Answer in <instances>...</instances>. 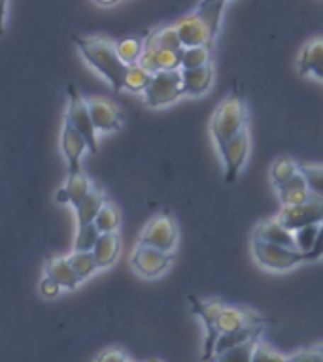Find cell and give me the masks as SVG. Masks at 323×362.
Returning a JSON list of instances; mask_svg holds the SVG:
<instances>
[{
  "label": "cell",
  "instance_id": "12",
  "mask_svg": "<svg viewBox=\"0 0 323 362\" xmlns=\"http://www.w3.org/2000/svg\"><path fill=\"white\" fill-rule=\"evenodd\" d=\"M87 106H89L91 119H93V124H95L96 130L113 132V130L121 129L125 115L113 102H110L104 96H93V98L87 100Z\"/></svg>",
  "mask_w": 323,
  "mask_h": 362
},
{
  "label": "cell",
  "instance_id": "46",
  "mask_svg": "<svg viewBox=\"0 0 323 362\" xmlns=\"http://www.w3.org/2000/svg\"><path fill=\"white\" fill-rule=\"evenodd\" d=\"M127 362H132V361H129V358H127Z\"/></svg>",
  "mask_w": 323,
  "mask_h": 362
},
{
  "label": "cell",
  "instance_id": "24",
  "mask_svg": "<svg viewBox=\"0 0 323 362\" xmlns=\"http://www.w3.org/2000/svg\"><path fill=\"white\" fill-rule=\"evenodd\" d=\"M319 62H323V38L312 40L302 47L299 55V74H312Z\"/></svg>",
  "mask_w": 323,
  "mask_h": 362
},
{
  "label": "cell",
  "instance_id": "19",
  "mask_svg": "<svg viewBox=\"0 0 323 362\" xmlns=\"http://www.w3.org/2000/svg\"><path fill=\"white\" fill-rule=\"evenodd\" d=\"M278 191V197H280V202H282V208L285 206H300V204H305L308 198H310L312 192L308 191V185H306L305 175L297 174L293 180H289L288 183Z\"/></svg>",
  "mask_w": 323,
  "mask_h": 362
},
{
  "label": "cell",
  "instance_id": "34",
  "mask_svg": "<svg viewBox=\"0 0 323 362\" xmlns=\"http://www.w3.org/2000/svg\"><path fill=\"white\" fill-rule=\"evenodd\" d=\"M98 238H101V232L95 226V223L79 226L78 236H76V242H74V251H93Z\"/></svg>",
  "mask_w": 323,
  "mask_h": 362
},
{
  "label": "cell",
  "instance_id": "33",
  "mask_svg": "<svg viewBox=\"0 0 323 362\" xmlns=\"http://www.w3.org/2000/svg\"><path fill=\"white\" fill-rule=\"evenodd\" d=\"M149 38L157 44V47H163V49H183L176 27H164L161 30H153V33H149Z\"/></svg>",
  "mask_w": 323,
  "mask_h": 362
},
{
  "label": "cell",
  "instance_id": "29",
  "mask_svg": "<svg viewBox=\"0 0 323 362\" xmlns=\"http://www.w3.org/2000/svg\"><path fill=\"white\" fill-rule=\"evenodd\" d=\"M95 226L98 228L101 234L115 232V228L119 226V211L115 209V206H112L110 202L104 204L101 208V211H98V215H96Z\"/></svg>",
  "mask_w": 323,
  "mask_h": 362
},
{
  "label": "cell",
  "instance_id": "2",
  "mask_svg": "<svg viewBox=\"0 0 323 362\" xmlns=\"http://www.w3.org/2000/svg\"><path fill=\"white\" fill-rule=\"evenodd\" d=\"M248 113L244 106L242 90L238 85L221 100V104L215 107L212 121H210V132L214 136L215 146L220 147L227 140H231L232 136L242 132L246 129Z\"/></svg>",
  "mask_w": 323,
  "mask_h": 362
},
{
  "label": "cell",
  "instance_id": "38",
  "mask_svg": "<svg viewBox=\"0 0 323 362\" xmlns=\"http://www.w3.org/2000/svg\"><path fill=\"white\" fill-rule=\"evenodd\" d=\"M59 291H61V287H59L51 277L45 276L44 279L40 281V293H42V296H45V298H55L57 294H59Z\"/></svg>",
  "mask_w": 323,
  "mask_h": 362
},
{
  "label": "cell",
  "instance_id": "41",
  "mask_svg": "<svg viewBox=\"0 0 323 362\" xmlns=\"http://www.w3.org/2000/svg\"><path fill=\"white\" fill-rule=\"evenodd\" d=\"M6 8H8V0H0V36L4 34V27H6Z\"/></svg>",
  "mask_w": 323,
  "mask_h": 362
},
{
  "label": "cell",
  "instance_id": "28",
  "mask_svg": "<svg viewBox=\"0 0 323 362\" xmlns=\"http://www.w3.org/2000/svg\"><path fill=\"white\" fill-rule=\"evenodd\" d=\"M115 49H118L119 59H121L127 66H132V64H138V61H140L142 51H144V40L125 38L121 40L119 44H115Z\"/></svg>",
  "mask_w": 323,
  "mask_h": 362
},
{
  "label": "cell",
  "instance_id": "20",
  "mask_svg": "<svg viewBox=\"0 0 323 362\" xmlns=\"http://www.w3.org/2000/svg\"><path fill=\"white\" fill-rule=\"evenodd\" d=\"M119 249H121V242H119V236L115 232L101 234L98 242H96L95 247H93V255H95L98 268H108V266H112L113 262H115V259H118Z\"/></svg>",
  "mask_w": 323,
  "mask_h": 362
},
{
  "label": "cell",
  "instance_id": "40",
  "mask_svg": "<svg viewBox=\"0 0 323 362\" xmlns=\"http://www.w3.org/2000/svg\"><path fill=\"white\" fill-rule=\"evenodd\" d=\"M323 257V223L319 225V230H317L316 236V243H314V247L308 255H306V260H317Z\"/></svg>",
  "mask_w": 323,
  "mask_h": 362
},
{
  "label": "cell",
  "instance_id": "4",
  "mask_svg": "<svg viewBox=\"0 0 323 362\" xmlns=\"http://www.w3.org/2000/svg\"><path fill=\"white\" fill-rule=\"evenodd\" d=\"M67 121L72 124L74 129L78 130L79 134L84 136L87 141V149L91 153L98 151V141H96V129L91 119V112L84 96L79 95V90L74 85H68V110H67Z\"/></svg>",
  "mask_w": 323,
  "mask_h": 362
},
{
  "label": "cell",
  "instance_id": "26",
  "mask_svg": "<svg viewBox=\"0 0 323 362\" xmlns=\"http://www.w3.org/2000/svg\"><path fill=\"white\" fill-rule=\"evenodd\" d=\"M70 266L76 272V276L79 277V281H85V279H89L96 270H98V264H96V259L93 251H74L70 257Z\"/></svg>",
  "mask_w": 323,
  "mask_h": 362
},
{
  "label": "cell",
  "instance_id": "18",
  "mask_svg": "<svg viewBox=\"0 0 323 362\" xmlns=\"http://www.w3.org/2000/svg\"><path fill=\"white\" fill-rule=\"evenodd\" d=\"M93 185H91L89 177L84 172H76V174H68V180L62 189L57 192V202L59 204H72L74 208L84 200L91 192Z\"/></svg>",
  "mask_w": 323,
  "mask_h": 362
},
{
  "label": "cell",
  "instance_id": "16",
  "mask_svg": "<svg viewBox=\"0 0 323 362\" xmlns=\"http://www.w3.org/2000/svg\"><path fill=\"white\" fill-rule=\"evenodd\" d=\"M212 83H214V70H212L210 64L200 68L181 70V89H183V95L200 96L204 93H208Z\"/></svg>",
  "mask_w": 323,
  "mask_h": 362
},
{
  "label": "cell",
  "instance_id": "3",
  "mask_svg": "<svg viewBox=\"0 0 323 362\" xmlns=\"http://www.w3.org/2000/svg\"><path fill=\"white\" fill-rule=\"evenodd\" d=\"M251 253H254L255 260L259 262V266L272 272H283L293 268V266L300 264L306 257L299 253L297 249L283 247V245H276V243L259 242V240H251Z\"/></svg>",
  "mask_w": 323,
  "mask_h": 362
},
{
  "label": "cell",
  "instance_id": "35",
  "mask_svg": "<svg viewBox=\"0 0 323 362\" xmlns=\"http://www.w3.org/2000/svg\"><path fill=\"white\" fill-rule=\"evenodd\" d=\"M300 174L305 175L308 191L316 197H323V166L300 164Z\"/></svg>",
  "mask_w": 323,
  "mask_h": 362
},
{
  "label": "cell",
  "instance_id": "25",
  "mask_svg": "<svg viewBox=\"0 0 323 362\" xmlns=\"http://www.w3.org/2000/svg\"><path fill=\"white\" fill-rule=\"evenodd\" d=\"M300 172V166L295 163L293 158L289 157H280L276 158L271 166V181L272 185L280 189L288 183L289 180H293L295 175Z\"/></svg>",
  "mask_w": 323,
  "mask_h": 362
},
{
  "label": "cell",
  "instance_id": "37",
  "mask_svg": "<svg viewBox=\"0 0 323 362\" xmlns=\"http://www.w3.org/2000/svg\"><path fill=\"white\" fill-rule=\"evenodd\" d=\"M289 362H323V358L319 349H317V347H312V349L297 351L295 355L289 356Z\"/></svg>",
  "mask_w": 323,
  "mask_h": 362
},
{
  "label": "cell",
  "instance_id": "8",
  "mask_svg": "<svg viewBox=\"0 0 323 362\" xmlns=\"http://www.w3.org/2000/svg\"><path fill=\"white\" fill-rule=\"evenodd\" d=\"M225 308V304L221 300H191V310L193 313L204 322L206 327V341H204V353H203V361L208 362L212 356H214L215 349V341L220 338V332H217V317H220L221 310Z\"/></svg>",
  "mask_w": 323,
  "mask_h": 362
},
{
  "label": "cell",
  "instance_id": "36",
  "mask_svg": "<svg viewBox=\"0 0 323 362\" xmlns=\"http://www.w3.org/2000/svg\"><path fill=\"white\" fill-rule=\"evenodd\" d=\"M251 362H289V356L280 355V353H276L274 349H271L268 345L257 344L255 345Z\"/></svg>",
  "mask_w": 323,
  "mask_h": 362
},
{
  "label": "cell",
  "instance_id": "31",
  "mask_svg": "<svg viewBox=\"0 0 323 362\" xmlns=\"http://www.w3.org/2000/svg\"><path fill=\"white\" fill-rule=\"evenodd\" d=\"M206 64H210V47H183L181 70L200 68Z\"/></svg>",
  "mask_w": 323,
  "mask_h": 362
},
{
  "label": "cell",
  "instance_id": "32",
  "mask_svg": "<svg viewBox=\"0 0 323 362\" xmlns=\"http://www.w3.org/2000/svg\"><path fill=\"white\" fill-rule=\"evenodd\" d=\"M317 230H319V225L302 226V228H297V230H293L295 249L306 257V255L312 251V247H314V243H316Z\"/></svg>",
  "mask_w": 323,
  "mask_h": 362
},
{
  "label": "cell",
  "instance_id": "27",
  "mask_svg": "<svg viewBox=\"0 0 323 362\" xmlns=\"http://www.w3.org/2000/svg\"><path fill=\"white\" fill-rule=\"evenodd\" d=\"M152 78H153V74L144 70L140 64L127 66V72H125V79H123V89L130 90V93H144V90L147 89L149 81H152Z\"/></svg>",
  "mask_w": 323,
  "mask_h": 362
},
{
  "label": "cell",
  "instance_id": "5",
  "mask_svg": "<svg viewBox=\"0 0 323 362\" xmlns=\"http://www.w3.org/2000/svg\"><path fill=\"white\" fill-rule=\"evenodd\" d=\"M183 95L181 89V72H157L144 90V102L149 107L169 106Z\"/></svg>",
  "mask_w": 323,
  "mask_h": 362
},
{
  "label": "cell",
  "instance_id": "10",
  "mask_svg": "<svg viewBox=\"0 0 323 362\" xmlns=\"http://www.w3.org/2000/svg\"><path fill=\"white\" fill-rule=\"evenodd\" d=\"M130 264L142 277L153 279V277L163 276L172 264V253H164L159 249H153L149 245L138 243L130 257Z\"/></svg>",
  "mask_w": 323,
  "mask_h": 362
},
{
  "label": "cell",
  "instance_id": "7",
  "mask_svg": "<svg viewBox=\"0 0 323 362\" xmlns=\"http://www.w3.org/2000/svg\"><path fill=\"white\" fill-rule=\"evenodd\" d=\"M138 243L149 245V247L164 251V253H172L178 243V226H176L174 219L166 214L153 217L142 232Z\"/></svg>",
  "mask_w": 323,
  "mask_h": 362
},
{
  "label": "cell",
  "instance_id": "30",
  "mask_svg": "<svg viewBox=\"0 0 323 362\" xmlns=\"http://www.w3.org/2000/svg\"><path fill=\"white\" fill-rule=\"evenodd\" d=\"M257 341H248V344L238 345L229 351H223L220 355H215V362H251L254 351Z\"/></svg>",
  "mask_w": 323,
  "mask_h": 362
},
{
  "label": "cell",
  "instance_id": "9",
  "mask_svg": "<svg viewBox=\"0 0 323 362\" xmlns=\"http://www.w3.org/2000/svg\"><path fill=\"white\" fill-rule=\"evenodd\" d=\"M220 155L223 158V166H225V181L232 183L237 181L240 170H242L246 157L249 151V134L248 129H244L242 132H238L237 136H232L231 140H227L225 144H221Z\"/></svg>",
  "mask_w": 323,
  "mask_h": 362
},
{
  "label": "cell",
  "instance_id": "14",
  "mask_svg": "<svg viewBox=\"0 0 323 362\" xmlns=\"http://www.w3.org/2000/svg\"><path fill=\"white\" fill-rule=\"evenodd\" d=\"M61 149H62V155H64V158H67V163H68V174L81 172L79 158H81L84 151L87 149V141L84 140V136L79 134L72 124L68 123L67 119H64V127H62Z\"/></svg>",
  "mask_w": 323,
  "mask_h": 362
},
{
  "label": "cell",
  "instance_id": "11",
  "mask_svg": "<svg viewBox=\"0 0 323 362\" xmlns=\"http://www.w3.org/2000/svg\"><path fill=\"white\" fill-rule=\"evenodd\" d=\"M183 47H212L215 36L208 25L197 16H187L174 25Z\"/></svg>",
  "mask_w": 323,
  "mask_h": 362
},
{
  "label": "cell",
  "instance_id": "1",
  "mask_svg": "<svg viewBox=\"0 0 323 362\" xmlns=\"http://www.w3.org/2000/svg\"><path fill=\"white\" fill-rule=\"evenodd\" d=\"M74 44L78 45L79 53L84 55L85 61L89 62L102 78L110 81L115 93L123 89L127 64L119 59L113 42L102 38V36H74Z\"/></svg>",
  "mask_w": 323,
  "mask_h": 362
},
{
  "label": "cell",
  "instance_id": "17",
  "mask_svg": "<svg viewBox=\"0 0 323 362\" xmlns=\"http://www.w3.org/2000/svg\"><path fill=\"white\" fill-rule=\"evenodd\" d=\"M45 276L51 277L59 287L68 288V291L78 287L79 283V277L76 276V272L70 266L68 257H57V255L47 257V260H45Z\"/></svg>",
  "mask_w": 323,
  "mask_h": 362
},
{
  "label": "cell",
  "instance_id": "43",
  "mask_svg": "<svg viewBox=\"0 0 323 362\" xmlns=\"http://www.w3.org/2000/svg\"><path fill=\"white\" fill-rule=\"evenodd\" d=\"M95 2L101 6H113V4H118L119 0H95Z\"/></svg>",
  "mask_w": 323,
  "mask_h": 362
},
{
  "label": "cell",
  "instance_id": "21",
  "mask_svg": "<svg viewBox=\"0 0 323 362\" xmlns=\"http://www.w3.org/2000/svg\"><path fill=\"white\" fill-rule=\"evenodd\" d=\"M106 204V197L102 194L98 189H91V192L76 206V217H78V228L79 226L95 223L96 215L101 208Z\"/></svg>",
  "mask_w": 323,
  "mask_h": 362
},
{
  "label": "cell",
  "instance_id": "15",
  "mask_svg": "<svg viewBox=\"0 0 323 362\" xmlns=\"http://www.w3.org/2000/svg\"><path fill=\"white\" fill-rule=\"evenodd\" d=\"M251 240H259V242L276 243V245H283V247L295 249L293 232L285 228V226L278 221V217H271V219L261 221L259 225L254 228Z\"/></svg>",
  "mask_w": 323,
  "mask_h": 362
},
{
  "label": "cell",
  "instance_id": "39",
  "mask_svg": "<svg viewBox=\"0 0 323 362\" xmlns=\"http://www.w3.org/2000/svg\"><path fill=\"white\" fill-rule=\"evenodd\" d=\"M95 362H127V356H125L123 351L106 349L96 356Z\"/></svg>",
  "mask_w": 323,
  "mask_h": 362
},
{
  "label": "cell",
  "instance_id": "23",
  "mask_svg": "<svg viewBox=\"0 0 323 362\" xmlns=\"http://www.w3.org/2000/svg\"><path fill=\"white\" fill-rule=\"evenodd\" d=\"M227 0H203L197 8V13L200 19H203L208 28L212 30L214 36H217V30H220L221 23V13H223V8H225Z\"/></svg>",
  "mask_w": 323,
  "mask_h": 362
},
{
  "label": "cell",
  "instance_id": "13",
  "mask_svg": "<svg viewBox=\"0 0 323 362\" xmlns=\"http://www.w3.org/2000/svg\"><path fill=\"white\" fill-rule=\"evenodd\" d=\"M265 322H268L266 317H261L257 313H251L248 310H242V308H231V305H225L221 310L220 317H217V332L227 334L234 332V330H240V328L246 327H263Z\"/></svg>",
  "mask_w": 323,
  "mask_h": 362
},
{
  "label": "cell",
  "instance_id": "44",
  "mask_svg": "<svg viewBox=\"0 0 323 362\" xmlns=\"http://www.w3.org/2000/svg\"><path fill=\"white\" fill-rule=\"evenodd\" d=\"M317 349H319V353H322V358H323V345H319Z\"/></svg>",
  "mask_w": 323,
  "mask_h": 362
},
{
  "label": "cell",
  "instance_id": "6",
  "mask_svg": "<svg viewBox=\"0 0 323 362\" xmlns=\"http://www.w3.org/2000/svg\"><path fill=\"white\" fill-rule=\"evenodd\" d=\"M278 221L293 232L297 228L323 223V197L310 194V198L300 206H285L278 211Z\"/></svg>",
  "mask_w": 323,
  "mask_h": 362
},
{
  "label": "cell",
  "instance_id": "45",
  "mask_svg": "<svg viewBox=\"0 0 323 362\" xmlns=\"http://www.w3.org/2000/svg\"><path fill=\"white\" fill-rule=\"evenodd\" d=\"M147 362H159V361H147Z\"/></svg>",
  "mask_w": 323,
  "mask_h": 362
},
{
  "label": "cell",
  "instance_id": "42",
  "mask_svg": "<svg viewBox=\"0 0 323 362\" xmlns=\"http://www.w3.org/2000/svg\"><path fill=\"white\" fill-rule=\"evenodd\" d=\"M312 74H314L316 78L323 79V62H319V64H317V66L314 68V70H312Z\"/></svg>",
  "mask_w": 323,
  "mask_h": 362
},
{
  "label": "cell",
  "instance_id": "22",
  "mask_svg": "<svg viewBox=\"0 0 323 362\" xmlns=\"http://www.w3.org/2000/svg\"><path fill=\"white\" fill-rule=\"evenodd\" d=\"M261 328L263 327H246L240 328V330H234V332H227L221 334L217 341H215V349H214V356L223 353V351H229L232 347H238V345L248 344V341H254L259 336Z\"/></svg>",
  "mask_w": 323,
  "mask_h": 362
}]
</instances>
